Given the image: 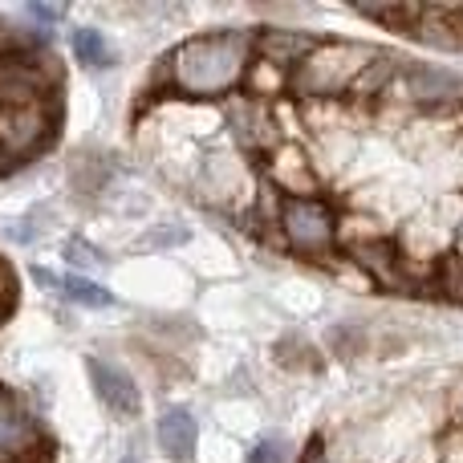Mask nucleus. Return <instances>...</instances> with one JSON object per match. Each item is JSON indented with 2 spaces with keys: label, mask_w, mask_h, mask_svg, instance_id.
I'll list each match as a JSON object with an SVG mask.
<instances>
[{
  "label": "nucleus",
  "mask_w": 463,
  "mask_h": 463,
  "mask_svg": "<svg viewBox=\"0 0 463 463\" xmlns=\"http://www.w3.org/2000/svg\"><path fill=\"white\" fill-rule=\"evenodd\" d=\"M8 305H16V280L8 277V269L0 264V317L8 313Z\"/></svg>",
  "instance_id": "obj_22"
},
{
  "label": "nucleus",
  "mask_w": 463,
  "mask_h": 463,
  "mask_svg": "<svg viewBox=\"0 0 463 463\" xmlns=\"http://www.w3.org/2000/svg\"><path fill=\"white\" fill-rule=\"evenodd\" d=\"M0 463H49V439L8 386H0Z\"/></svg>",
  "instance_id": "obj_6"
},
{
  "label": "nucleus",
  "mask_w": 463,
  "mask_h": 463,
  "mask_svg": "<svg viewBox=\"0 0 463 463\" xmlns=\"http://www.w3.org/2000/svg\"><path fill=\"white\" fill-rule=\"evenodd\" d=\"M394 78H399V57H394V53H383V49H378V57L366 65V73L358 78V86H354L350 98H378Z\"/></svg>",
  "instance_id": "obj_15"
},
{
  "label": "nucleus",
  "mask_w": 463,
  "mask_h": 463,
  "mask_svg": "<svg viewBox=\"0 0 463 463\" xmlns=\"http://www.w3.org/2000/svg\"><path fill=\"white\" fill-rule=\"evenodd\" d=\"M277 232L285 248L297 256H329L337 244V212L321 195H297V200H280Z\"/></svg>",
  "instance_id": "obj_4"
},
{
  "label": "nucleus",
  "mask_w": 463,
  "mask_h": 463,
  "mask_svg": "<svg viewBox=\"0 0 463 463\" xmlns=\"http://www.w3.org/2000/svg\"><path fill=\"white\" fill-rule=\"evenodd\" d=\"M86 370L98 391V402H102L114 419L130 423V419L143 415V391H138V383L130 378V370H122L118 362H106V358H90Z\"/></svg>",
  "instance_id": "obj_7"
},
{
  "label": "nucleus",
  "mask_w": 463,
  "mask_h": 463,
  "mask_svg": "<svg viewBox=\"0 0 463 463\" xmlns=\"http://www.w3.org/2000/svg\"><path fill=\"white\" fill-rule=\"evenodd\" d=\"M122 463H138V459H135V456H127V459H122Z\"/></svg>",
  "instance_id": "obj_26"
},
{
  "label": "nucleus",
  "mask_w": 463,
  "mask_h": 463,
  "mask_svg": "<svg viewBox=\"0 0 463 463\" xmlns=\"http://www.w3.org/2000/svg\"><path fill=\"white\" fill-rule=\"evenodd\" d=\"M248 65H252V33H203L192 37L163 61V81L171 94L212 102L228 98L244 86Z\"/></svg>",
  "instance_id": "obj_1"
},
{
  "label": "nucleus",
  "mask_w": 463,
  "mask_h": 463,
  "mask_svg": "<svg viewBox=\"0 0 463 463\" xmlns=\"http://www.w3.org/2000/svg\"><path fill=\"white\" fill-rule=\"evenodd\" d=\"M269 187L280 192L285 200H297V195H317V171L305 159L301 146L280 143L277 151L269 155Z\"/></svg>",
  "instance_id": "obj_10"
},
{
  "label": "nucleus",
  "mask_w": 463,
  "mask_h": 463,
  "mask_svg": "<svg viewBox=\"0 0 463 463\" xmlns=\"http://www.w3.org/2000/svg\"><path fill=\"white\" fill-rule=\"evenodd\" d=\"M463 94V73L439 70V65H411L407 70V98L415 106H439Z\"/></svg>",
  "instance_id": "obj_11"
},
{
  "label": "nucleus",
  "mask_w": 463,
  "mask_h": 463,
  "mask_svg": "<svg viewBox=\"0 0 463 463\" xmlns=\"http://www.w3.org/2000/svg\"><path fill=\"white\" fill-rule=\"evenodd\" d=\"M301 463H329V456H326V443H321V439H313L309 448H305Z\"/></svg>",
  "instance_id": "obj_24"
},
{
  "label": "nucleus",
  "mask_w": 463,
  "mask_h": 463,
  "mask_svg": "<svg viewBox=\"0 0 463 463\" xmlns=\"http://www.w3.org/2000/svg\"><path fill=\"white\" fill-rule=\"evenodd\" d=\"M70 49H73V57H78V65H86V70H106V65L114 61V49L106 45V37L98 29H73Z\"/></svg>",
  "instance_id": "obj_13"
},
{
  "label": "nucleus",
  "mask_w": 463,
  "mask_h": 463,
  "mask_svg": "<svg viewBox=\"0 0 463 463\" xmlns=\"http://www.w3.org/2000/svg\"><path fill=\"white\" fill-rule=\"evenodd\" d=\"M443 288H448L451 301H459V305H463V260L448 269V277H443Z\"/></svg>",
  "instance_id": "obj_21"
},
{
  "label": "nucleus",
  "mask_w": 463,
  "mask_h": 463,
  "mask_svg": "<svg viewBox=\"0 0 463 463\" xmlns=\"http://www.w3.org/2000/svg\"><path fill=\"white\" fill-rule=\"evenodd\" d=\"M459 419H463V399H459Z\"/></svg>",
  "instance_id": "obj_27"
},
{
  "label": "nucleus",
  "mask_w": 463,
  "mask_h": 463,
  "mask_svg": "<svg viewBox=\"0 0 463 463\" xmlns=\"http://www.w3.org/2000/svg\"><path fill=\"white\" fill-rule=\"evenodd\" d=\"M184 240H187V228L163 224L159 232H146V236L138 240V248H171V244H184Z\"/></svg>",
  "instance_id": "obj_19"
},
{
  "label": "nucleus",
  "mask_w": 463,
  "mask_h": 463,
  "mask_svg": "<svg viewBox=\"0 0 463 463\" xmlns=\"http://www.w3.org/2000/svg\"><path fill=\"white\" fill-rule=\"evenodd\" d=\"M57 293L65 297V301L81 305V309H106V305H114V293L106 285H98V280L90 277H78V272H70V277H61V288Z\"/></svg>",
  "instance_id": "obj_14"
},
{
  "label": "nucleus",
  "mask_w": 463,
  "mask_h": 463,
  "mask_svg": "<svg viewBox=\"0 0 463 463\" xmlns=\"http://www.w3.org/2000/svg\"><path fill=\"white\" fill-rule=\"evenodd\" d=\"M61 127V98H45V102L29 106H5L0 110V155L8 163L33 159L57 138Z\"/></svg>",
  "instance_id": "obj_5"
},
{
  "label": "nucleus",
  "mask_w": 463,
  "mask_h": 463,
  "mask_svg": "<svg viewBox=\"0 0 463 463\" xmlns=\"http://www.w3.org/2000/svg\"><path fill=\"white\" fill-rule=\"evenodd\" d=\"M374 57H378V49L362 45V41H317V49L288 78V94L301 98V102L345 98V94H354L358 78L366 73V65Z\"/></svg>",
  "instance_id": "obj_2"
},
{
  "label": "nucleus",
  "mask_w": 463,
  "mask_h": 463,
  "mask_svg": "<svg viewBox=\"0 0 463 463\" xmlns=\"http://www.w3.org/2000/svg\"><path fill=\"white\" fill-rule=\"evenodd\" d=\"M61 90V65L49 49L41 45H21L0 53V110L5 106H29L57 98Z\"/></svg>",
  "instance_id": "obj_3"
},
{
  "label": "nucleus",
  "mask_w": 463,
  "mask_h": 463,
  "mask_svg": "<svg viewBox=\"0 0 463 463\" xmlns=\"http://www.w3.org/2000/svg\"><path fill=\"white\" fill-rule=\"evenodd\" d=\"M321 37L313 33H297V29H256L252 33V57L272 70H285L293 78V70L305 61V57L317 49Z\"/></svg>",
  "instance_id": "obj_9"
},
{
  "label": "nucleus",
  "mask_w": 463,
  "mask_h": 463,
  "mask_svg": "<svg viewBox=\"0 0 463 463\" xmlns=\"http://www.w3.org/2000/svg\"><path fill=\"white\" fill-rule=\"evenodd\" d=\"M29 16L37 24H45V33H49V24L61 21V8H53V5H29Z\"/></svg>",
  "instance_id": "obj_23"
},
{
  "label": "nucleus",
  "mask_w": 463,
  "mask_h": 463,
  "mask_svg": "<svg viewBox=\"0 0 463 463\" xmlns=\"http://www.w3.org/2000/svg\"><path fill=\"white\" fill-rule=\"evenodd\" d=\"M61 256L73 264V269H78V277H81V269H98V264H106V256L98 252L94 244H86V240H78V236H73V240H65Z\"/></svg>",
  "instance_id": "obj_18"
},
{
  "label": "nucleus",
  "mask_w": 463,
  "mask_h": 463,
  "mask_svg": "<svg viewBox=\"0 0 463 463\" xmlns=\"http://www.w3.org/2000/svg\"><path fill=\"white\" fill-rule=\"evenodd\" d=\"M155 439H159V448L167 451L171 459L187 463L195 456V439H200V423H195V415L187 407H171L163 411L159 427H155Z\"/></svg>",
  "instance_id": "obj_12"
},
{
  "label": "nucleus",
  "mask_w": 463,
  "mask_h": 463,
  "mask_svg": "<svg viewBox=\"0 0 463 463\" xmlns=\"http://www.w3.org/2000/svg\"><path fill=\"white\" fill-rule=\"evenodd\" d=\"M49 220H53V212H49V208L24 212V216H16L13 224H8V240H16V244H33V240L45 236V228H41V224H49Z\"/></svg>",
  "instance_id": "obj_17"
},
{
  "label": "nucleus",
  "mask_w": 463,
  "mask_h": 463,
  "mask_svg": "<svg viewBox=\"0 0 463 463\" xmlns=\"http://www.w3.org/2000/svg\"><path fill=\"white\" fill-rule=\"evenodd\" d=\"M110 179V167L106 163H90V159H73V192L78 195H98L102 184Z\"/></svg>",
  "instance_id": "obj_16"
},
{
  "label": "nucleus",
  "mask_w": 463,
  "mask_h": 463,
  "mask_svg": "<svg viewBox=\"0 0 463 463\" xmlns=\"http://www.w3.org/2000/svg\"><path fill=\"white\" fill-rule=\"evenodd\" d=\"M248 463H285V439H260L248 451Z\"/></svg>",
  "instance_id": "obj_20"
},
{
  "label": "nucleus",
  "mask_w": 463,
  "mask_h": 463,
  "mask_svg": "<svg viewBox=\"0 0 463 463\" xmlns=\"http://www.w3.org/2000/svg\"><path fill=\"white\" fill-rule=\"evenodd\" d=\"M5 171H8V159H5V155H0V175H5Z\"/></svg>",
  "instance_id": "obj_25"
},
{
  "label": "nucleus",
  "mask_w": 463,
  "mask_h": 463,
  "mask_svg": "<svg viewBox=\"0 0 463 463\" xmlns=\"http://www.w3.org/2000/svg\"><path fill=\"white\" fill-rule=\"evenodd\" d=\"M228 127L236 130L240 146L252 155H272L280 146L277 135V118H272V106L260 102V98H228Z\"/></svg>",
  "instance_id": "obj_8"
}]
</instances>
